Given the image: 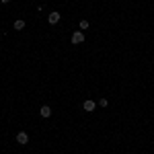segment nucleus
<instances>
[{
    "instance_id": "1",
    "label": "nucleus",
    "mask_w": 154,
    "mask_h": 154,
    "mask_svg": "<svg viewBox=\"0 0 154 154\" xmlns=\"http://www.w3.org/2000/svg\"><path fill=\"white\" fill-rule=\"evenodd\" d=\"M82 41H84L82 31H74V33H72V43H74V45H78V43H82Z\"/></svg>"
},
{
    "instance_id": "2",
    "label": "nucleus",
    "mask_w": 154,
    "mask_h": 154,
    "mask_svg": "<svg viewBox=\"0 0 154 154\" xmlns=\"http://www.w3.org/2000/svg\"><path fill=\"white\" fill-rule=\"evenodd\" d=\"M17 142L19 144H29V134H27V131H19V134H17Z\"/></svg>"
},
{
    "instance_id": "3",
    "label": "nucleus",
    "mask_w": 154,
    "mask_h": 154,
    "mask_svg": "<svg viewBox=\"0 0 154 154\" xmlns=\"http://www.w3.org/2000/svg\"><path fill=\"white\" fill-rule=\"evenodd\" d=\"M60 19H62V14L60 12H49V17H48V21H49V25H58L60 23Z\"/></svg>"
},
{
    "instance_id": "4",
    "label": "nucleus",
    "mask_w": 154,
    "mask_h": 154,
    "mask_svg": "<svg viewBox=\"0 0 154 154\" xmlns=\"http://www.w3.org/2000/svg\"><path fill=\"white\" fill-rule=\"evenodd\" d=\"M95 107H97V103H95V101H91V99H86V101L82 103V109H84V111H88V113L95 111Z\"/></svg>"
},
{
    "instance_id": "5",
    "label": "nucleus",
    "mask_w": 154,
    "mask_h": 154,
    "mask_svg": "<svg viewBox=\"0 0 154 154\" xmlns=\"http://www.w3.org/2000/svg\"><path fill=\"white\" fill-rule=\"evenodd\" d=\"M39 115H41V117H49V115H51V107L49 105L39 107Z\"/></svg>"
},
{
    "instance_id": "6",
    "label": "nucleus",
    "mask_w": 154,
    "mask_h": 154,
    "mask_svg": "<svg viewBox=\"0 0 154 154\" xmlns=\"http://www.w3.org/2000/svg\"><path fill=\"white\" fill-rule=\"evenodd\" d=\"M12 27H14V29H17V31H23V29H25V21H23V19H17V21H14V25H12Z\"/></svg>"
},
{
    "instance_id": "7",
    "label": "nucleus",
    "mask_w": 154,
    "mask_h": 154,
    "mask_svg": "<svg viewBox=\"0 0 154 154\" xmlns=\"http://www.w3.org/2000/svg\"><path fill=\"white\" fill-rule=\"evenodd\" d=\"M99 105H101V107H107V105H109V101H107L105 97H103V99H101V101H99Z\"/></svg>"
},
{
    "instance_id": "8",
    "label": "nucleus",
    "mask_w": 154,
    "mask_h": 154,
    "mask_svg": "<svg viewBox=\"0 0 154 154\" xmlns=\"http://www.w3.org/2000/svg\"><path fill=\"white\" fill-rule=\"evenodd\" d=\"M80 29H88V21H84V19H82V21H80Z\"/></svg>"
},
{
    "instance_id": "9",
    "label": "nucleus",
    "mask_w": 154,
    "mask_h": 154,
    "mask_svg": "<svg viewBox=\"0 0 154 154\" xmlns=\"http://www.w3.org/2000/svg\"><path fill=\"white\" fill-rule=\"evenodd\" d=\"M0 2H4V4H6V2H11V0H0Z\"/></svg>"
}]
</instances>
